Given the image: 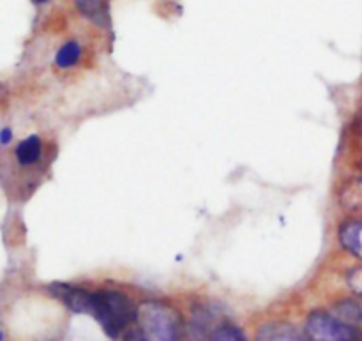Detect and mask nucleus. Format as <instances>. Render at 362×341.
<instances>
[{"label":"nucleus","instance_id":"obj_1","mask_svg":"<svg viewBox=\"0 0 362 341\" xmlns=\"http://www.w3.org/2000/svg\"><path fill=\"white\" fill-rule=\"evenodd\" d=\"M122 341H191L187 318L168 301L145 299L138 304L136 322Z\"/></svg>","mask_w":362,"mask_h":341},{"label":"nucleus","instance_id":"obj_16","mask_svg":"<svg viewBox=\"0 0 362 341\" xmlns=\"http://www.w3.org/2000/svg\"><path fill=\"white\" fill-rule=\"evenodd\" d=\"M32 2H34V4H46L48 0H32Z\"/></svg>","mask_w":362,"mask_h":341},{"label":"nucleus","instance_id":"obj_13","mask_svg":"<svg viewBox=\"0 0 362 341\" xmlns=\"http://www.w3.org/2000/svg\"><path fill=\"white\" fill-rule=\"evenodd\" d=\"M11 140H13V131H11L9 127H6V129L0 131V144L7 145Z\"/></svg>","mask_w":362,"mask_h":341},{"label":"nucleus","instance_id":"obj_14","mask_svg":"<svg viewBox=\"0 0 362 341\" xmlns=\"http://www.w3.org/2000/svg\"><path fill=\"white\" fill-rule=\"evenodd\" d=\"M354 127H356L357 137H359L361 140H362V110H361L359 113H357V117H356V124H354Z\"/></svg>","mask_w":362,"mask_h":341},{"label":"nucleus","instance_id":"obj_7","mask_svg":"<svg viewBox=\"0 0 362 341\" xmlns=\"http://www.w3.org/2000/svg\"><path fill=\"white\" fill-rule=\"evenodd\" d=\"M329 310H331L332 313L338 315L339 318L349 322V324L359 328L362 331V301L354 297L352 294L338 297V299L329 306Z\"/></svg>","mask_w":362,"mask_h":341},{"label":"nucleus","instance_id":"obj_15","mask_svg":"<svg viewBox=\"0 0 362 341\" xmlns=\"http://www.w3.org/2000/svg\"><path fill=\"white\" fill-rule=\"evenodd\" d=\"M357 175H361L362 177V152H361V156L359 158H357Z\"/></svg>","mask_w":362,"mask_h":341},{"label":"nucleus","instance_id":"obj_10","mask_svg":"<svg viewBox=\"0 0 362 341\" xmlns=\"http://www.w3.org/2000/svg\"><path fill=\"white\" fill-rule=\"evenodd\" d=\"M16 161L21 166H30L41 159L42 154V141L37 134H30L28 138L21 140L16 147Z\"/></svg>","mask_w":362,"mask_h":341},{"label":"nucleus","instance_id":"obj_11","mask_svg":"<svg viewBox=\"0 0 362 341\" xmlns=\"http://www.w3.org/2000/svg\"><path fill=\"white\" fill-rule=\"evenodd\" d=\"M81 59V45L78 41H67L64 42L55 53V66L59 69H69V67L76 66Z\"/></svg>","mask_w":362,"mask_h":341},{"label":"nucleus","instance_id":"obj_5","mask_svg":"<svg viewBox=\"0 0 362 341\" xmlns=\"http://www.w3.org/2000/svg\"><path fill=\"white\" fill-rule=\"evenodd\" d=\"M338 244L349 257L362 262V216H346L339 223Z\"/></svg>","mask_w":362,"mask_h":341},{"label":"nucleus","instance_id":"obj_6","mask_svg":"<svg viewBox=\"0 0 362 341\" xmlns=\"http://www.w3.org/2000/svg\"><path fill=\"white\" fill-rule=\"evenodd\" d=\"M339 205L346 216H362V177L356 175L346 180L339 190Z\"/></svg>","mask_w":362,"mask_h":341},{"label":"nucleus","instance_id":"obj_3","mask_svg":"<svg viewBox=\"0 0 362 341\" xmlns=\"http://www.w3.org/2000/svg\"><path fill=\"white\" fill-rule=\"evenodd\" d=\"M304 333L310 341H362V331L332 313L329 308H315L304 318Z\"/></svg>","mask_w":362,"mask_h":341},{"label":"nucleus","instance_id":"obj_2","mask_svg":"<svg viewBox=\"0 0 362 341\" xmlns=\"http://www.w3.org/2000/svg\"><path fill=\"white\" fill-rule=\"evenodd\" d=\"M85 315L94 318L106 336L122 341L138 317V304L129 294L117 289L88 290Z\"/></svg>","mask_w":362,"mask_h":341},{"label":"nucleus","instance_id":"obj_12","mask_svg":"<svg viewBox=\"0 0 362 341\" xmlns=\"http://www.w3.org/2000/svg\"><path fill=\"white\" fill-rule=\"evenodd\" d=\"M345 283L346 289H349V294H352L354 297L362 301V262H357L356 265H352L346 271Z\"/></svg>","mask_w":362,"mask_h":341},{"label":"nucleus","instance_id":"obj_9","mask_svg":"<svg viewBox=\"0 0 362 341\" xmlns=\"http://www.w3.org/2000/svg\"><path fill=\"white\" fill-rule=\"evenodd\" d=\"M209 341H250V338L235 320H232L230 317H223L209 335Z\"/></svg>","mask_w":362,"mask_h":341},{"label":"nucleus","instance_id":"obj_8","mask_svg":"<svg viewBox=\"0 0 362 341\" xmlns=\"http://www.w3.org/2000/svg\"><path fill=\"white\" fill-rule=\"evenodd\" d=\"M78 13L88 21L103 28H108L112 23V16H110V9L106 0H76Z\"/></svg>","mask_w":362,"mask_h":341},{"label":"nucleus","instance_id":"obj_4","mask_svg":"<svg viewBox=\"0 0 362 341\" xmlns=\"http://www.w3.org/2000/svg\"><path fill=\"white\" fill-rule=\"evenodd\" d=\"M253 341H310L303 328L286 318H269L255 331Z\"/></svg>","mask_w":362,"mask_h":341}]
</instances>
